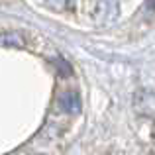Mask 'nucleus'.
<instances>
[{"instance_id": "nucleus-1", "label": "nucleus", "mask_w": 155, "mask_h": 155, "mask_svg": "<svg viewBox=\"0 0 155 155\" xmlns=\"http://www.w3.org/2000/svg\"><path fill=\"white\" fill-rule=\"evenodd\" d=\"M120 16V4L118 0H98L94 10V18L100 24H112Z\"/></svg>"}, {"instance_id": "nucleus-2", "label": "nucleus", "mask_w": 155, "mask_h": 155, "mask_svg": "<svg viewBox=\"0 0 155 155\" xmlns=\"http://www.w3.org/2000/svg\"><path fill=\"white\" fill-rule=\"evenodd\" d=\"M59 106H61V110H65V112H69V114L81 112V98H79V94L73 92V91L63 92V94L59 96Z\"/></svg>"}, {"instance_id": "nucleus-6", "label": "nucleus", "mask_w": 155, "mask_h": 155, "mask_svg": "<svg viewBox=\"0 0 155 155\" xmlns=\"http://www.w3.org/2000/svg\"><path fill=\"white\" fill-rule=\"evenodd\" d=\"M147 8H151V10H155V0H147Z\"/></svg>"}, {"instance_id": "nucleus-5", "label": "nucleus", "mask_w": 155, "mask_h": 155, "mask_svg": "<svg viewBox=\"0 0 155 155\" xmlns=\"http://www.w3.org/2000/svg\"><path fill=\"white\" fill-rule=\"evenodd\" d=\"M57 67H59V71H63L65 75H69V73H71V67H69V65L65 63L63 59H59V61H57Z\"/></svg>"}, {"instance_id": "nucleus-4", "label": "nucleus", "mask_w": 155, "mask_h": 155, "mask_svg": "<svg viewBox=\"0 0 155 155\" xmlns=\"http://www.w3.org/2000/svg\"><path fill=\"white\" fill-rule=\"evenodd\" d=\"M45 2H47V6L55 8V10H65L67 4H69V0H45Z\"/></svg>"}, {"instance_id": "nucleus-3", "label": "nucleus", "mask_w": 155, "mask_h": 155, "mask_svg": "<svg viewBox=\"0 0 155 155\" xmlns=\"http://www.w3.org/2000/svg\"><path fill=\"white\" fill-rule=\"evenodd\" d=\"M26 41L18 31H4L0 34V47H24Z\"/></svg>"}]
</instances>
